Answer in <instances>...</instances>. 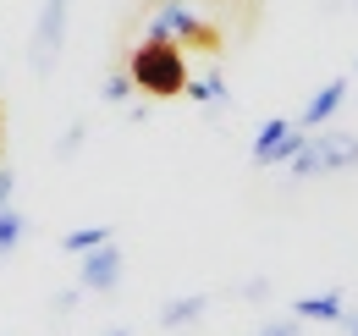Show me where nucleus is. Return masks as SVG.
Returning a JSON list of instances; mask_svg holds the SVG:
<instances>
[{"label": "nucleus", "mask_w": 358, "mask_h": 336, "mask_svg": "<svg viewBox=\"0 0 358 336\" xmlns=\"http://www.w3.org/2000/svg\"><path fill=\"white\" fill-rule=\"evenodd\" d=\"M298 320H342V293L298 298Z\"/></svg>", "instance_id": "1a4fd4ad"}, {"label": "nucleus", "mask_w": 358, "mask_h": 336, "mask_svg": "<svg viewBox=\"0 0 358 336\" xmlns=\"http://www.w3.org/2000/svg\"><path fill=\"white\" fill-rule=\"evenodd\" d=\"M83 265H78V293H110L116 281H122V248H116V237H105V243H94V248L78 253Z\"/></svg>", "instance_id": "39448f33"}, {"label": "nucleus", "mask_w": 358, "mask_h": 336, "mask_svg": "<svg viewBox=\"0 0 358 336\" xmlns=\"http://www.w3.org/2000/svg\"><path fill=\"white\" fill-rule=\"evenodd\" d=\"M110 232H116V226H83V232H66L61 248H66V253H83V248H94V243H105Z\"/></svg>", "instance_id": "f8f14e48"}, {"label": "nucleus", "mask_w": 358, "mask_h": 336, "mask_svg": "<svg viewBox=\"0 0 358 336\" xmlns=\"http://www.w3.org/2000/svg\"><path fill=\"white\" fill-rule=\"evenodd\" d=\"M22 237H28V215L6 204V210H0V259H6V253H17Z\"/></svg>", "instance_id": "9d476101"}, {"label": "nucleus", "mask_w": 358, "mask_h": 336, "mask_svg": "<svg viewBox=\"0 0 358 336\" xmlns=\"http://www.w3.org/2000/svg\"><path fill=\"white\" fill-rule=\"evenodd\" d=\"M187 94H193L199 105H210V111H226V78L221 72H210L204 83H187Z\"/></svg>", "instance_id": "9b49d317"}, {"label": "nucleus", "mask_w": 358, "mask_h": 336, "mask_svg": "<svg viewBox=\"0 0 358 336\" xmlns=\"http://www.w3.org/2000/svg\"><path fill=\"white\" fill-rule=\"evenodd\" d=\"M259 336H303V326H298V320H270Z\"/></svg>", "instance_id": "2eb2a0df"}, {"label": "nucleus", "mask_w": 358, "mask_h": 336, "mask_svg": "<svg viewBox=\"0 0 358 336\" xmlns=\"http://www.w3.org/2000/svg\"><path fill=\"white\" fill-rule=\"evenodd\" d=\"M149 39H177V44H193V50H215L221 34H215L210 22H199L182 0H166V6L149 17Z\"/></svg>", "instance_id": "20e7f679"}, {"label": "nucleus", "mask_w": 358, "mask_h": 336, "mask_svg": "<svg viewBox=\"0 0 358 336\" xmlns=\"http://www.w3.org/2000/svg\"><path fill=\"white\" fill-rule=\"evenodd\" d=\"M66 11H72V0H45V6H39L34 44H28V61H34L39 78H50L55 61H61V44H66Z\"/></svg>", "instance_id": "7ed1b4c3"}, {"label": "nucleus", "mask_w": 358, "mask_h": 336, "mask_svg": "<svg viewBox=\"0 0 358 336\" xmlns=\"http://www.w3.org/2000/svg\"><path fill=\"white\" fill-rule=\"evenodd\" d=\"M210 309V293H187V298H171L166 309H160V326L166 331H182V326H193L199 314Z\"/></svg>", "instance_id": "6e6552de"}, {"label": "nucleus", "mask_w": 358, "mask_h": 336, "mask_svg": "<svg viewBox=\"0 0 358 336\" xmlns=\"http://www.w3.org/2000/svg\"><path fill=\"white\" fill-rule=\"evenodd\" d=\"M303 138H309V132H303L298 122H281V116L265 122V127H259V138H254V166H281Z\"/></svg>", "instance_id": "423d86ee"}, {"label": "nucleus", "mask_w": 358, "mask_h": 336, "mask_svg": "<svg viewBox=\"0 0 358 336\" xmlns=\"http://www.w3.org/2000/svg\"><path fill=\"white\" fill-rule=\"evenodd\" d=\"M105 336H127V331H105Z\"/></svg>", "instance_id": "a211bd4d"}, {"label": "nucleus", "mask_w": 358, "mask_h": 336, "mask_svg": "<svg viewBox=\"0 0 358 336\" xmlns=\"http://www.w3.org/2000/svg\"><path fill=\"white\" fill-rule=\"evenodd\" d=\"M342 105H348V78H331V83L320 88V94H314L303 111H298V127H303V132H314V127H325V122H331V116H336Z\"/></svg>", "instance_id": "0eeeda50"}, {"label": "nucleus", "mask_w": 358, "mask_h": 336, "mask_svg": "<svg viewBox=\"0 0 358 336\" xmlns=\"http://www.w3.org/2000/svg\"><path fill=\"white\" fill-rule=\"evenodd\" d=\"M348 336H358V320H348Z\"/></svg>", "instance_id": "f3484780"}, {"label": "nucleus", "mask_w": 358, "mask_h": 336, "mask_svg": "<svg viewBox=\"0 0 358 336\" xmlns=\"http://www.w3.org/2000/svg\"><path fill=\"white\" fill-rule=\"evenodd\" d=\"M353 166H358V138L353 132H320V138H303L287 155L292 176H325V171H353Z\"/></svg>", "instance_id": "f03ea898"}, {"label": "nucleus", "mask_w": 358, "mask_h": 336, "mask_svg": "<svg viewBox=\"0 0 358 336\" xmlns=\"http://www.w3.org/2000/svg\"><path fill=\"white\" fill-rule=\"evenodd\" d=\"M127 78H133V88L155 94V99H177L187 88V55L177 39H143L127 55Z\"/></svg>", "instance_id": "f257e3e1"}, {"label": "nucleus", "mask_w": 358, "mask_h": 336, "mask_svg": "<svg viewBox=\"0 0 358 336\" xmlns=\"http://www.w3.org/2000/svg\"><path fill=\"white\" fill-rule=\"evenodd\" d=\"M83 138H89V127H83V122H72L66 132H61V144H55V160H72V155L83 149Z\"/></svg>", "instance_id": "ddd939ff"}, {"label": "nucleus", "mask_w": 358, "mask_h": 336, "mask_svg": "<svg viewBox=\"0 0 358 336\" xmlns=\"http://www.w3.org/2000/svg\"><path fill=\"white\" fill-rule=\"evenodd\" d=\"M127 94H133V78H127V72H122V66H116V72H110V78H105V99H110V105H122V99H127Z\"/></svg>", "instance_id": "4468645a"}, {"label": "nucleus", "mask_w": 358, "mask_h": 336, "mask_svg": "<svg viewBox=\"0 0 358 336\" xmlns=\"http://www.w3.org/2000/svg\"><path fill=\"white\" fill-rule=\"evenodd\" d=\"M11 193H17V176H11V166H0V210L11 204Z\"/></svg>", "instance_id": "dca6fc26"}]
</instances>
